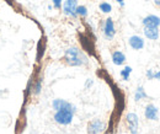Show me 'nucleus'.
Instances as JSON below:
<instances>
[{
    "label": "nucleus",
    "mask_w": 160,
    "mask_h": 134,
    "mask_svg": "<svg viewBox=\"0 0 160 134\" xmlns=\"http://www.w3.org/2000/svg\"><path fill=\"white\" fill-rule=\"evenodd\" d=\"M116 1L120 4V6H124V1H126V0H116Z\"/></svg>",
    "instance_id": "21"
},
{
    "label": "nucleus",
    "mask_w": 160,
    "mask_h": 134,
    "mask_svg": "<svg viewBox=\"0 0 160 134\" xmlns=\"http://www.w3.org/2000/svg\"><path fill=\"white\" fill-rule=\"evenodd\" d=\"M144 116L149 121H157L159 118V110L154 105H148L144 111Z\"/></svg>",
    "instance_id": "8"
},
{
    "label": "nucleus",
    "mask_w": 160,
    "mask_h": 134,
    "mask_svg": "<svg viewBox=\"0 0 160 134\" xmlns=\"http://www.w3.org/2000/svg\"><path fill=\"white\" fill-rule=\"evenodd\" d=\"M77 7H78V0H67L63 5V12L67 16H78L77 15Z\"/></svg>",
    "instance_id": "6"
},
{
    "label": "nucleus",
    "mask_w": 160,
    "mask_h": 134,
    "mask_svg": "<svg viewBox=\"0 0 160 134\" xmlns=\"http://www.w3.org/2000/svg\"><path fill=\"white\" fill-rule=\"evenodd\" d=\"M131 73H132V68L131 67H124L121 70V78H122V80L128 81L129 80V76H131Z\"/></svg>",
    "instance_id": "14"
},
{
    "label": "nucleus",
    "mask_w": 160,
    "mask_h": 134,
    "mask_svg": "<svg viewBox=\"0 0 160 134\" xmlns=\"http://www.w3.org/2000/svg\"><path fill=\"white\" fill-rule=\"evenodd\" d=\"M155 2H157V5H160V0H155Z\"/></svg>",
    "instance_id": "22"
},
{
    "label": "nucleus",
    "mask_w": 160,
    "mask_h": 134,
    "mask_svg": "<svg viewBox=\"0 0 160 134\" xmlns=\"http://www.w3.org/2000/svg\"><path fill=\"white\" fill-rule=\"evenodd\" d=\"M143 32H144V36L150 41H157L160 36L159 28H155V27H144Z\"/></svg>",
    "instance_id": "10"
},
{
    "label": "nucleus",
    "mask_w": 160,
    "mask_h": 134,
    "mask_svg": "<svg viewBox=\"0 0 160 134\" xmlns=\"http://www.w3.org/2000/svg\"><path fill=\"white\" fill-rule=\"evenodd\" d=\"M64 59L70 67H81L87 63L86 55L77 47H70L64 53Z\"/></svg>",
    "instance_id": "1"
},
{
    "label": "nucleus",
    "mask_w": 160,
    "mask_h": 134,
    "mask_svg": "<svg viewBox=\"0 0 160 134\" xmlns=\"http://www.w3.org/2000/svg\"><path fill=\"white\" fill-rule=\"evenodd\" d=\"M75 112H77V107H75V106H72V107H68V108H63V110L56 111L54 121H56L58 124L68 126V124L72 123Z\"/></svg>",
    "instance_id": "2"
},
{
    "label": "nucleus",
    "mask_w": 160,
    "mask_h": 134,
    "mask_svg": "<svg viewBox=\"0 0 160 134\" xmlns=\"http://www.w3.org/2000/svg\"><path fill=\"white\" fill-rule=\"evenodd\" d=\"M154 79L160 80V70H159V71H157V73H154Z\"/></svg>",
    "instance_id": "20"
},
{
    "label": "nucleus",
    "mask_w": 160,
    "mask_h": 134,
    "mask_svg": "<svg viewBox=\"0 0 160 134\" xmlns=\"http://www.w3.org/2000/svg\"><path fill=\"white\" fill-rule=\"evenodd\" d=\"M53 1V5L56 9H61L62 7V0H52Z\"/></svg>",
    "instance_id": "18"
},
{
    "label": "nucleus",
    "mask_w": 160,
    "mask_h": 134,
    "mask_svg": "<svg viewBox=\"0 0 160 134\" xmlns=\"http://www.w3.org/2000/svg\"><path fill=\"white\" fill-rule=\"evenodd\" d=\"M126 62V55L121 51H115L112 53V63L115 65H122Z\"/></svg>",
    "instance_id": "12"
},
{
    "label": "nucleus",
    "mask_w": 160,
    "mask_h": 134,
    "mask_svg": "<svg viewBox=\"0 0 160 134\" xmlns=\"http://www.w3.org/2000/svg\"><path fill=\"white\" fill-rule=\"evenodd\" d=\"M73 105L65 100H62V99H56L53 100L52 102V107L54 111H59V110H63V108H68V107H72Z\"/></svg>",
    "instance_id": "11"
},
{
    "label": "nucleus",
    "mask_w": 160,
    "mask_h": 134,
    "mask_svg": "<svg viewBox=\"0 0 160 134\" xmlns=\"http://www.w3.org/2000/svg\"><path fill=\"white\" fill-rule=\"evenodd\" d=\"M103 35H105V37H106L107 39H110V41L113 39V37H115V35H116L115 23H113V21H112L111 17L106 18V21H105V23H103Z\"/></svg>",
    "instance_id": "4"
},
{
    "label": "nucleus",
    "mask_w": 160,
    "mask_h": 134,
    "mask_svg": "<svg viewBox=\"0 0 160 134\" xmlns=\"http://www.w3.org/2000/svg\"><path fill=\"white\" fill-rule=\"evenodd\" d=\"M105 131V123L101 120H94L87 126V134H101Z\"/></svg>",
    "instance_id": "3"
},
{
    "label": "nucleus",
    "mask_w": 160,
    "mask_h": 134,
    "mask_svg": "<svg viewBox=\"0 0 160 134\" xmlns=\"http://www.w3.org/2000/svg\"><path fill=\"white\" fill-rule=\"evenodd\" d=\"M147 78H148L149 80H152V79H154V71H153L152 69H149V70H147Z\"/></svg>",
    "instance_id": "19"
},
{
    "label": "nucleus",
    "mask_w": 160,
    "mask_h": 134,
    "mask_svg": "<svg viewBox=\"0 0 160 134\" xmlns=\"http://www.w3.org/2000/svg\"><path fill=\"white\" fill-rule=\"evenodd\" d=\"M142 23H143L144 27H155V28H159L160 17L159 16H155V15H148L147 17L143 18Z\"/></svg>",
    "instance_id": "7"
},
{
    "label": "nucleus",
    "mask_w": 160,
    "mask_h": 134,
    "mask_svg": "<svg viewBox=\"0 0 160 134\" xmlns=\"http://www.w3.org/2000/svg\"><path fill=\"white\" fill-rule=\"evenodd\" d=\"M99 7H100V10H101L102 12H105V14H108V12H111V11H112V6H111V4L106 2V1L101 2V4L99 5Z\"/></svg>",
    "instance_id": "16"
},
{
    "label": "nucleus",
    "mask_w": 160,
    "mask_h": 134,
    "mask_svg": "<svg viewBox=\"0 0 160 134\" xmlns=\"http://www.w3.org/2000/svg\"><path fill=\"white\" fill-rule=\"evenodd\" d=\"M41 90H42V79L38 78V79L35 81L33 86H32V92H33L35 95H40Z\"/></svg>",
    "instance_id": "15"
},
{
    "label": "nucleus",
    "mask_w": 160,
    "mask_h": 134,
    "mask_svg": "<svg viewBox=\"0 0 160 134\" xmlns=\"http://www.w3.org/2000/svg\"><path fill=\"white\" fill-rule=\"evenodd\" d=\"M159 38H160V36H159Z\"/></svg>",
    "instance_id": "23"
},
{
    "label": "nucleus",
    "mask_w": 160,
    "mask_h": 134,
    "mask_svg": "<svg viewBox=\"0 0 160 134\" xmlns=\"http://www.w3.org/2000/svg\"><path fill=\"white\" fill-rule=\"evenodd\" d=\"M77 15L81 16V17H86L87 16V9H86V6L78 5V7H77Z\"/></svg>",
    "instance_id": "17"
},
{
    "label": "nucleus",
    "mask_w": 160,
    "mask_h": 134,
    "mask_svg": "<svg viewBox=\"0 0 160 134\" xmlns=\"http://www.w3.org/2000/svg\"><path fill=\"white\" fill-rule=\"evenodd\" d=\"M128 43H129L131 48L134 49V51H141V49L144 48V39L139 36H132L129 38Z\"/></svg>",
    "instance_id": "9"
},
{
    "label": "nucleus",
    "mask_w": 160,
    "mask_h": 134,
    "mask_svg": "<svg viewBox=\"0 0 160 134\" xmlns=\"http://www.w3.org/2000/svg\"><path fill=\"white\" fill-rule=\"evenodd\" d=\"M126 120H127V124H128L131 134H138V126H139L138 116L136 113H128Z\"/></svg>",
    "instance_id": "5"
},
{
    "label": "nucleus",
    "mask_w": 160,
    "mask_h": 134,
    "mask_svg": "<svg viewBox=\"0 0 160 134\" xmlns=\"http://www.w3.org/2000/svg\"><path fill=\"white\" fill-rule=\"evenodd\" d=\"M145 97H148L145 90L143 89V86H138V89L136 90V94H134V100L136 101H141V100H143Z\"/></svg>",
    "instance_id": "13"
}]
</instances>
